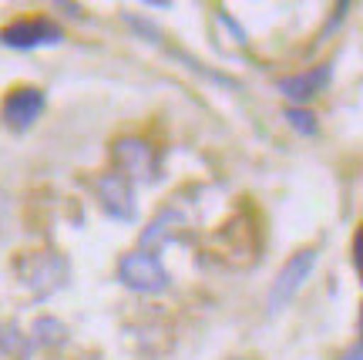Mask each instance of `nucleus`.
I'll list each match as a JSON object with an SVG mask.
<instances>
[{
  "label": "nucleus",
  "instance_id": "ddd939ff",
  "mask_svg": "<svg viewBox=\"0 0 363 360\" xmlns=\"http://www.w3.org/2000/svg\"><path fill=\"white\" fill-rule=\"evenodd\" d=\"M0 219H4V195H0Z\"/></svg>",
  "mask_w": 363,
  "mask_h": 360
},
{
  "label": "nucleus",
  "instance_id": "39448f33",
  "mask_svg": "<svg viewBox=\"0 0 363 360\" xmlns=\"http://www.w3.org/2000/svg\"><path fill=\"white\" fill-rule=\"evenodd\" d=\"M94 192L101 199V209L118 222H131L138 206H135V185L131 179H125L121 172H104L94 182Z\"/></svg>",
  "mask_w": 363,
  "mask_h": 360
},
{
  "label": "nucleus",
  "instance_id": "6e6552de",
  "mask_svg": "<svg viewBox=\"0 0 363 360\" xmlns=\"http://www.w3.org/2000/svg\"><path fill=\"white\" fill-rule=\"evenodd\" d=\"M286 121L293 125V131H299V135H310V138L320 131L316 115H313V111H306V108H286Z\"/></svg>",
  "mask_w": 363,
  "mask_h": 360
},
{
  "label": "nucleus",
  "instance_id": "20e7f679",
  "mask_svg": "<svg viewBox=\"0 0 363 360\" xmlns=\"http://www.w3.org/2000/svg\"><path fill=\"white\" fill-rule=\"evenodd\" d=\"M44 91L34 88V84H21V88H11L4 94V104H0V118L4 125L13 131H27L40 115H44Z\"/></svg>",
  "mask_w": 363,
  "mask_h": 360
},
{
  "label": "nucleus",
  "instance_id": "f8f14e48",
  "mask_svg": "<svg viewBox=\"0 0 363 360\" xmlns=\"http://www.w3.org/2000/svg\"><path fill=\"white\" fill-rule=\"evenodd\" d=\"M360 340H363V307H360Z\"/></svg>",
  "mask_w": 363,
  "mask_h": 360
},
{
  "label": "nucleus",
  "instance_id": "423d86ee",
  "mask_svg": "<svg viewBox=\"0 0 363 360\" xmlns=\"http://www.w3.org/2000/svg\"><path fill=\"white\" fill-rule=\"evenodd\" d=\"M118 162V172L125 179H155V152L145 138H135V135H125L118 138L115 148H111Z\"/></svg>",
  "mask_w": 363,
  "mask_h": 360
},
{
  "label": "nucleus",
  "instance_id": "f03ea898",
  "mask_svg": "<svg viewBox=\"0 0 363 360\" xmlns=\"http://www.w3.org/2000/svg\"><path fill=\"white\" fill-rule=\"evenodd\" d=\"M313 270H316V249H296L293 256L286 259L283 270L276 273L269 293H266V310L279 313V310L289 307L296 300V293L303 290V283L313 276Z\"/></svg>",
  "mask_w": 363,
  "mask_h": 360
},
{
  "label": "nucleus",
  "instance_id": "9b49d317",
  "mask_svg": "<svg viewBox=\"0 0 363 360\" xmlns=\"http://www.w3.org/2000/svg\"><path fill=\"white\" fill-rule=\"evenodd\" d=\"M340 360H363V340H357L350 350H343V357Z\"/></svg>",
  "mask_w": 363,
  "mask_h": 360
},
{
  "label": "nucleus",
  "instance_id": "7ed1b4c3",
  "mask_svg": "<svg viewBox=\"0 0 363 360\" xmlns=\"http://www.w3.org/2000/svg\"><path fill=\"white\" fill-rule=\"evenodd\" d=\"M65 40V31L48 21V17H21L0 31V44L4 48H13V51H34V48H51V44H61Z\"/></svg>",
  "mask_w": 363,
  "mask_h": 360
},
{
  "label": "nucleus",
  "instance_id": "0eeeda50",
  "mask_svg": "<svg viewBox=\"0 0 363 360\" xmlns=\"http://www.w3.org/2000/svg\"><path fill=\"white\" fill-rule=\"evenodd\" d=\"M330 77H333V65H316V67L299 71V75L279 77L276 88H279V94H283L286 102H293V108H303L310 98H316L320 91H326Z\"/></svg>",
  "mask_w": 363,
  "mask_h": 360
},
{
  "label": "nucleus",
  "instance_id": "f257e3e1",
  "mask_svg": "<svg viewBox=\"0 0 363 360\" xmlns=\"http://www.w3.org/2000/svg\"><path fill=\"white\" fill-rule=\"evenodd\" d=\"M118 280L135 290V293H145V296H158L169 290V270L162 266V259L148 249H131L125 256L118 259Z\"/></svg>",
  "mask_w": 363,
  "mask_h": 360
},
{
  "label": "nucleus",
  "instance_id": "9d476101",
  "mask_svg": "<svg viewBox=\"0 0 363 360\" xmlns=\"http://www.w3.org/2000/svg\"><path fill=\"white\" fill-rule=\"evenodd\" d=\"M343 13H347V4H340V7H337V17H330V21H326V27L320 31V40H326V34H330V31H333V27L343 21Z\"/></svg>",
  "mask_w": 363,
  "mask_h": 360
},
{
  "label": "nucleus",
  "instance_id": "1a4fd4ad",
  "mask_svg": "<svg viewBox=\"0 0 363 360\" xmlns=\"http://www.w3.org/2000/svg\"><path fill=\"white\" fill-rule=\"evenodd\" d=\"M353 263H357V273H360V280H363V226L353 236Z\"/></svg>",
  "mask_w": 363,
  "mask_h": 360
}]
</instances>
